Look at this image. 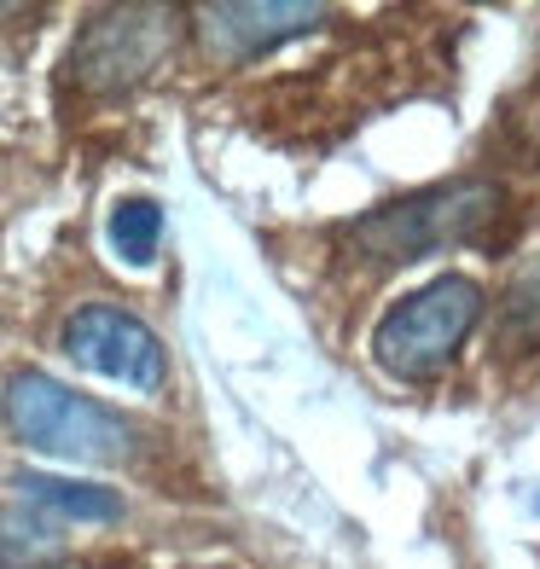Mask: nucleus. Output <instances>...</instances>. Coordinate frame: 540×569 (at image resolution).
Here are the masks:
<instances>
[{
  "label": "nucleus",
  "instance_id": "nucleus-11",
  "mask_svg": "<svg viewBox=\"0 0 540 569\" xmlns=\"http://www.w3.org/2000/svg\"><path fill=\"white\" fill-rule=\"evenodd\" d=\"M93 569H140L134 558H93Z\"/></svg>",
  "mask_w": 540,
  "mask_h": 569
},
{
  "label": "nucleus",
  "instance_id": "nucleus-6",
  "mask_svg": "<svg viewBox=\"0 0 540 569\" xmlns=\"http://www.w3.org/2000/svg\"><path fill=\"white\" fill-rule=\"evenodd\" d=\"M326 18V7H203L198 12V36L210 47V59L221 64H244L268 47L308 36Z\"/></svg>",
  "mask_w": 540,
  "mask_h": 569
},
{
  "label": "nucleus",
  "instance_id": "nucleus-4",
  "mask_svg": "<svg viewBox=\"0 0 540 569\" xmlns=\"http://www.w3.org/2000/svg\"><path fill=\"white\" fill-rule=\"evenodd\" d=\"M180 41L174 7H111L93 12L70 47V82L82 93H128L158 70Z\"/></svg>",
  "mask_w": 540,
  "mask_h": 569
},
{
  "label": "nucleus",
  "instance_id": "nucleus-7",
  "mask_svg": "<svg viewBox=\"0 0 540 569\" xmlns=\"http://www.w3.org/2000/svg\"><path fill=\"white\" fill-rule=\"evenodd\" d=\"M64 535L36 506H0V569H59Z\"/></svg>",
  "mask_w": 540,
  "mask_h": 569
},
{
  "label": "nucleus",
  "instance_id": "nucleus-1",
  "mask_svg": "<svg viewBox=\"0 0 540 569\" xmlns=\"http://www.w3.org/2000/svg\"><path fill=\"white\" fill-rule=\"evenodd\" d=\"M500 216V187L494 180H448V187H424L413 198H396L372 210L367 221L349 227V244L367 262H419L430 250L471 244L477 232Z\"/></svg>",
  "mask_w": 540,
  "mask_h": 569
},
{
  "label": "nucleus",
  "instance_id": "nucleus-8",
  "mask_svg": "<svg viewBox=\"0 0 540 569\" xmlns=\"http://www.w3.org/2000/svg\"><path fill=\"white\" fill-rule=\"evenodd\" d=\"M23 500L30 506H47L59 517H82V523H111L122 517V500L106 495V488H88V482H59V477H18Z\"/></svg>",
  "mask_w": 540,
  "mask_h": 569
},
{
  "label": "nucleus",
  "instance_id": "nucleus-9",
  "mask_svg": "<svg viewBox=\"0 0 540 569\" xmlns=\"http://www.w3.org/2000/svg\"><path fill=\"white\" fill-rule=\"evenodd\" d=\"M494 338L506 355H529L540 349V262H529L518 279H511V291L500 297V326Z\"/></svg>",
  "mask_w": 540,
  "mask_h": 569
},
{
  "label": "nucleus",
  "instance_id": "nucleus-2",
  "mask_svg": "<svg viewBox=\"0 0 540 569\" xmlns=\"http://www.w3.org/2000/svg\"><path fill=\"white\" fill-rule=\"evenodd\" d=\"M7 425H12L18 442H30L41 453H59V459H82V465H122L134 453V425H128L122 412L64 390V383L47 378V372H12Z\"/></svg>",
  "mask_w": 540,
  "mask_h": 569
},
{
  "label": "nucleus",
  "instance_id": "nucleus-5",
  "mask_svg": "<svg viewBox=\"0 0 540 569\" xmlns=\"http://www.w3.org/2000/svg\"><path fill=\"white\" fill-rule=\"evenodd\" d=\"M64 349L76 367H88L99 378L134 383V390H158L163 383V343L151 338V326H140L122 308H82L64 326Z\"/></svg>",
  "mask_w": 540,
  "mask_h": 569
},
{
  "label": "nucleus",
  "instance_id": "nucleus-10",
  "mask_svg": "<svg viewBox=\"0 0 540 569\" xmlns=\"http://www.w3.org/2000/svg\"><path fill=\"white\" fill-rule=\"evenodd\" d=\"M158 239H163V210L151 198H122L111 210V244L122 262L146 268L151 256H158Z\"/></svg>",
  "mask_w": 540,
  "mask_h": 569
},
{
  "label": "nucleus",
  "instance_id": "nucleus-3",
  "mask_svg": "<svg viewBox=\"0 0 540 569\" xmlns=\"http://www.w3.org/2000/svg\"><path fill=\"white\" fill-rule=\"evenodd\" d=\"M482 320V291H477V279H436L424 284V291H413L407 302H396L390 315L378 320V360H383V372H396V378H436L448 367V360L459 355V343L477 331Z\"/></svg>",
  "mask_w": 540,
  "mask_h": 569
}]
</instances>
